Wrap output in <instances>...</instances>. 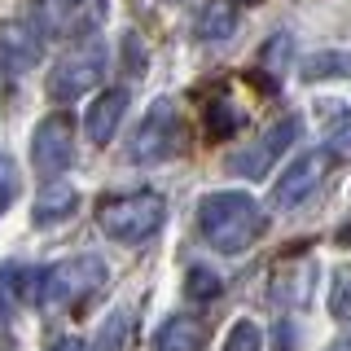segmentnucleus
<instances>
[{
	"mask_svg": "<svg viewBox=\"0 0 351 351\" xmlns=\"http://www.w3.org/2000/svg\"><path fill=\"white\" fill-rule=\"evenodd\" d=\"M197 228L206 246H215L219 255H241L263 237L268 219L250 193H211L197 202Z\"/></svg>",
	"mask_w": 351,
	"mask_h": 351,
	"instance_id": "obj_1",
	"label": "nucleus"
},
{
	"mask_svg": "<svg viewBox=\"0 0 351 351\" xmlns=\"http://www.w3.org/2000/svg\"><path fill=\"white\" fill-rule=\"evenodd\" d=\"M97 219H101L106 237L114 241H145L162 228V219H167V202H162V193L154 189H141V193H123V197H106L101 206H97Z\"/></svg>",
	"mask_w": 351,
	"mask_h": 351,
	"instance_id": "obj_2",
	"label": "nucleus"
},
{
	"mask_svg": "<svg viewBox=\"0 0 351 351\" xmlns=\"http://www.w3.org/2000/svg\"><path fill=\"white\" fill-rule=\"evenodd\" d=\"M180 149H184V119H180V110H176V101L158 97V101L149 106L145 123L132 136L128 158L136 162V167H158V162H171Z\"/></svg>",
	"mask_w": 351,
	"mask_h": 351,
	"instance_id": "obj_3",
	"label": "nucleus"
},
{
	"mask_svg": "<svg viewBox=\"0 0 351 351\" xmlns=\"http://www.w3.org/2000/svg\"><path fill=\"white\" fill-rule=\"evenodd\" d=\"M106 281V263L97 255H71L62 263H53V268L40 272V290H36V303L44 307H71L80 303L84 294L101 290Z\"/></svg>",
	"mask_w": 351,
	"mask_h": 351,
	"instance_id": "obj_4",
	"label": "nucleus"
},
{
	"mask_svg": "<svg viewBox=\"0 0 351 351\" xmlns=\"http://www.w3.org/2000/svg\"><path fill=\"white\" fill-rule=\"evenodd\" d=\"M106 75V44L101 40H84V49L66 53L49 75V97L53 101H75L88 88Z\"/></svg>",
	"mask_w": 351,
	"mask_h": 351,
	"instance_id": "obj_5",
	"label": "nucleus"
},
{
	"mask_svg": "<svg viewBox=\"0 0 351 351\" xmlns=\"http://www.w3.org/2000/svg\"><path fill=\"white\" fill-rule=\"evenodd\" d=\"M40 27L62 40H88L106 22V0H40Z\"/></svg>",
	"mask_w": 351,
	"mask_h": 351,
	"instance_id": "obj_6",
	"label": "nucleus"
},
{
	"mask_svg": "<svg viewBox=\"0 0 351 351\" xmlns=\"http://www.w3.org/2000/svg\"><path fill=\"white\" fill-rule=\"evenodd\" d=\"M334 154L329 149H307L299 162H290V171L277 180V189H272V206H281V211H290V206H303L307 197L321 189V180L329 171H334Z\"/></svg>",
	"mask_w": 351,
	"mask_h": 351,
	"instance_id": "obj_7",
	"label": "nucleus"
},
{
	"mask_svg": "<svg viewBox=\"0 0 351 351\" xmlns=\"http://www.w3.org/2000/svg\"><path fill=\"white\" fill-rule=\"evenodd\" d=\"M75 158V123L71 114H49L31 136V162H36L40 176H58L71 167Z\"/></svg>",
	"mask_w": 351,
	"mask_h": 351,
	"instance_id": "obj_8",
	"label": "nucleus"
},
{
	"mask_svg": "<svg viewBox=\"0 0 351 351\" xmlns=\"http://www.w3.org/2000/svg\"><path fill=\"white\" fill-rule=\"evenodd\" d=\"M294 136H299V119H281V123H272L250 149L233 154V158H228V171H237V176H268L272 162L294 145Z\"/></svg>",
	"mask_w": 351,
	"mask_h": 351,
	"instance_id": "obj_9",
	"label": "nucleus"
},
{
	"mask_svg": "<svg viewBox=\"0 0 351 351\" xmlns=\"http://www.w3.org/2000/svg\"><path fill=\"white\" fill-rule=\"evenodd\" d=\"M44 53V40L36 31V22H22V18H9L0 27V58H5L9 71H31Z\"/></svg>",
	"mask_w": 351,
	"mask_h": 351,
	"instance_id": "obj_10",
	"label": "nucleus"
},
{
	"mask_svg": "<svg viewBox=\"0 0 351 351\" xmlns=\"http://www.w3.org/2000/svg\"><path fill=\"white\" fill-rule=\"evenodd\" d=\"M123 110H128V88H110V93L97 97L93 110H88V119H84L88 141H93V145H110V141H114V132H119Z\"/></svg>",
	"mask_w": 351,
	"mask_h": 351,
	"instance_id": "obj_11",
	"label": "nucleus"
},
{
	"mask_svg": "<svg viewBox=\"0 0 351 351\" xmlns=\"http://www.w3.org/2000/svg\"><path fill=\"white\" fill-rule=\"evenodd\" d=\"M202 347H206V325L197 316H184V312H176L154 334V351H202Z\"/></svg>",
	"mask_w": 351,
	"mask_h": 351,
	"instance_id": "obj_12",
	"label": "nucleus"
},
{
	"mask_svg": "<svg viewBox=\"0 0 351 351\" xmlns=\"http://www.w3.org/2000/svg\"><path fill=\"white\" fill-rule=\"evenodd\" d=\"M40 272L27 263H5L0 268V312H9L14 303H36Z\"/></svg>",
	"mask_w": 351,
	"mask_h": 351,
	"instance_id": "obj_13",
	"label": "nucleus"
},
{
	"mask_svg": "<svg viewBox=\"0 0 351 351\" xmlns=\"http://www.w3.org/2000/svg\"><path fill=\"white\" fill-rule=\"evenodd\" d=\"M307 281H312V263H307V259L285 263V268L272 272V299L285 303V307L307 303Z\"/></svg>",
	"mask_w": 351,
	"mask_h": 351,
	"instance_id": "obj_14",
	"label": "nucleus"
},
{
	"mask_svg": "<svg viewBox=\"0 0 351 351\" xmlns=\"http://www.w3.org/2000/svg\"><path fill=\"white\" fill-rule=\"evenodd\" d=\"M197 40H206V44H219V40H228L237 31V5L233 0H211V5L197 14Z\"/></svg>",
	"mask_w": 351,
	"mask_h": 351,
	"instance_id": "obj_15",
	"label": "nucleus"
},
{
	"mask_svg": "<svg viewBox=\"0 0 351 351\" xmlns=\"http://www.w3.org/2000/svg\"><path fill=\"white\" fill-rule=\"evenodd\" d=\"M75 206H80V193L58 180V184H44L40 189L36 206H31V219H36V224H53V219H66Z\"/></svg>",
	"mask_w": 351,
	"mask_h": 351,
	"instance_id": "obj_16",
	"label": "nucleus"
},
{
	"mask_svg": "<svg viewBox=\"0 0 351 351\" xmlns=\"http://www.w3.org/2000/svg\"><path fill=\"white\" fill-rule=\"evenodd\" d=\"M299 75L307 84H321V80H351V53H312V58L299 62Z\"/></svg>",
	"mask_w": 351,
	"mask_h": 351,
	"instance_id": "obj_17",
	"label": "nucleus"
},
{
	"mask_svg": "<svg viewBox=\"0 0 351 351\" xmlns=\"http://www.w3.org/2000/svg\"><path fill=\"white\" fill-rule=\"evenodd\" d=\"M202 128H206V136H211V141H224V136H233V132L241 128V114H237V106L228 101V97H215V101L206 106V114H202Z\"/></svg>",
	"mask_w": 351,
	"mask_h": 351,
	"instance_id": "obj_18",
	"label": "nucleus"
},
{
	"mask_svg": "<svg viewBox=\"0 0 351 351\" xmlns=\"http://www.w3.org/2000/svg\"><path fill=\"white\" fill-rule=\"evenodd\" d=\"M290 53H294L290 36H272V40L259 49V66H268V80H277V75H281V66L290 62Z\"/></svg>",
	"mask_w": 351,
	"mask_h": 351,
	"instance_id": "obj_19",
	"label": "nucleus"
},
{
	"mask_svg": "<svg viewBox=\"0 0 351 351\" xmlns=\"http://www.w3.org/2000/svg\"><path fill=\"white\" fill-rule=\"evenodd\" d=\"M329 312L338 321H351V268L334 272V285H329Z\"/></svg>",
	"mask_w": 351,
	"mask_h": 351,
	"instance_id": "obj_20",
	"label": "nucleus"
},
{
	"mask_svg": "<svg viewBox=\"0 0 351 351\" xmlns=\"http://www.w3.org/2000/svg\"><path fill=\"white\" fill-rule=\"evenodd\" d=\"M259 347H263V334H259L255 321H237L228 343H224V351H259Z\"/></svg>",
	"mask_w": 351,
	"mask_h": 351,
	"instance_id": "obj_21",
	"label": "nucleus"
},
{
	"mask_svg": "<svg viewBox=\"0 0 351 351\" xmlns=\"http://www.w3.org/2000/svg\"><path fill=\"white\" fill-rule=\"evenodd\" d=\"M184 285H189V294H193V299H215V294L224 290V281H219L211 268H193Z\"/></svg>",
	"mask_w": 351,
	"mask_h": 351,
	"instance_id": "obj_22",
	"label": "nucleus"
},
{
	"mask_svg": "<svg viewBox=\"0 0 351 351\" xmlns=\"http://www.w3.org/2000/svg\"><path fill=\"white\" fill-rule=\"evenodd\" d=\"M14 184H18V171H14V162L0 154V211H5V202L14 197Z\"/></svg>",
	"mask_w": 351,
	"mask_h": 351,
	"instance_id": "obj_23",
	"label": "nucleus"
},
{
	"mask_svg": "<svg viewBox=\"0 0 351 351\" xmlns=\"http://www.w3.org/2000/svg\"><path fill=\"white\" fill-rule=\"evenodd\" d=\"M119 329H123V316H110V321H106V343H101V351H119Z\"/></svg>",
	"mask_w": 351,
	"mask_h": 351,
	"instance_id": "obj_24",
	"label": "nucleus"
},
{
	"mask_svg": "<svg viewBox=\"0 0 351 351\" xmlns=\"http://www.w3.org/2000/svg\"><path fill=\"white\" fill-rule=\"evenodd\" d=\"M49 351H88V347L80 343V338H62V343H53Z\"/></svg>",
	"mask_w": 351,
	"mask_h": 351,
	"instance_id": "obj_25",
	"label": "nucleus"
},
{
	"mask_svg": "<svg viewBox=\"0 0 351 351\" xmlns=\"http://www.w3.org/2000/svg\"><path fill=\"white\" fill-rule=\"evenodd\" d=\"M329 351H351V343H338V347H329Z\"/></svg>",
	"mask_w": 351,
	"mask_h": 351,
	"instance_id": "obj_26",
	"label": "nucleus"
},
{
	"mask_svg": "<svg viewBox=\"0 0 351 351\" xmlns=\"http://www.w3.org/2000/svg\"><path fill=\"white\" fill-rule=\"evenodd\" d=\"M343 241H347V246H351V224H347V228H343Z\"/></svg>",
	"mask_w": 351,
	"mask_h": 351,
	"instance_id": "obj_27",
	"label": "nucleus"
},
{
	"mask_svg": "<svg viewBox=\"0 0 351 351\" xmlns=\"http://www.w3.org/2000/svg\"><path fill=\"white\" fill-rule=\"evenodd\" d=\"M0 97H5V80H0Z\"/></svg>",
	"mask_w": 351,
	"mask_h": 351,
	"instance_id": "obj_28",
	"label": "nucleus"
}]
</instances>
